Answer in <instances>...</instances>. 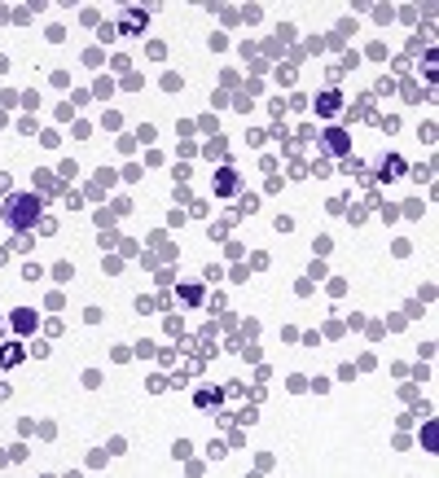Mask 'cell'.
Returning <instances> with one entry per match:
<instances>
[{
  "mask_svg": "<svg viewBox=\"0 0 439 478\" xmlns=\"http://www.w3.org/2000/svg\"><path fill=\"white\" fill-rule=\"evenodd\" d=\"M0 215H5V224L13 233H31L40 224V215H44V202H40V193H9L5 207H0Z\"/></svg>",
  "mask_w": 439,
  "mask_h": 478,
  "instance_id": "1",
  "label": "cell"
},
{
  "mask_svg": "<svg viewBox=\"0 0 439 478\" xmlns=\"http://www.w3.org/2000/svg\"><path fill=\"white\" fill-rule=\"evenodd\" d=\"M321 149H325L329 158H347V149H351L347 132H343V128H325V132H321Z\"/></svg>",
  "mask_w": 439,
  "mask_h": 478,
  "instance_id": "2",
  "label": "cell"
},
{
  "mask_svg": "<svg viewBox=\"0 0 439 478\" xmlns=\"http://www.w3.org/2000/svg\"><path fill=\"white\" fill-rule=\"evenodd\" d=\"M237 189H241V175L233 171L229 163H224V167H220V171H215V185H211V193H215V197H233V193H237Z\"/></svg>",
  "mask_w": 439,
  "mask_h": 478,
  "instance_id": "3",
  "label": "cell"
},
{
  "mask_svg": "<svg viewBox=\"0 0 439 478\" xmlns=\"http://www.w3.org/2000/svg\"><path fill=\"white\" fill-rule=\"evenodd\" d=\"M312 110H316L321 119H338V114H343V92H338V88H325Z\"/></svg>",
  "mask_w": 439,
  "mask_h": 478,
  "instance_id": "4",
  "label": "cell"
},
{
  "mask_svg": "<svg viewBox=\"0 0 439 478\" xmlns=\"http://www.w3.org/2000/svg\"><path fill=\"white\" fill-rule=\"evenodd\" d=\"M145 22H150V13H145V9H128L119 22H114V27H119V35H141V31H145Z\"/></svg>",
  "mask_w": 439,
  "mask_h": 478,
  "instance_id": "5",
  "label": "cell"
},
{
  "mask_svg": "<svg viewBox=\"0 0 439 478\" xmlns=\"http://www.w3.org/2000/svg\"><path fill=\"white\" fill-rule=\"evenodd\" d=\"M27 360V342H0V369H18Z\"/></svg>",
  "mask_w": 439,
  "mask_h": 478,
  "instance_id": "6",
  "label": "cell"
},
{
  "mask_svg": "<svg viewBox=\"0 0 439 478\" xmlns=\"http://www.w3.org/2000/svg\"><path fill=\"white\" fill-rule=\"evenodd\" d=\"M395 175H404V158H400V154H386L382 163H378V180H382V185H391Z\"/></svg>",
  "mask_w": 439,
  "mask_h": 478,
  "instance_id": "7",
  "label": "cell"
},
{
  "mask_svg": "<svg viewBox=\"0 0 439 478\" xmlns=\"http://www.w3.org/2000/svg\"><path fill=\"white\" fill-rule=\"evenodd\" d=\"M9 329H13V334H31V329H35V312H31V307H13Z\"/></svg>",
  "mask_w": 439,
  "mask_h": 478,
  "instance_id": "8",
  "label": "cell"
},
{
  "mask_svg": "<svg viewBox=\"0 0 439 478\" xmlns=\"http://www.w3.org/2000/svg\"><path fill=\"white\" fill-rule=\"evenodd\" d=\"M176 298H180L185 307H202V298H207V290H202V285H180V290H176Z\"/></svg>",
  "mask_w": 439,
  "mask_h": 478,
  "instance_id": "9",
  "label": "cell"
},
{
  "mask_svg": "<svg viewBox=\"0 0 439 478\" xmlns=\"http://www.w3.org/2000/svg\"><path fill=\"white\" fill-rule=\"evenodd\" d=\"M220 404H224V391H207V386L193 391V408H220Z\"/></svg>",
  "mask_w": 439,
  "mask_h": 478,
  "instance_id": "10",
  "label": "cell"
},
{
  "mask_svg": "<svg viewBox=\"0 0 439 478\" xmlns=\"http://www.w3.org/2000/svg\"><path fill=\"white\" fill-rule=\"evenodd\" d=\"M167 386H172V378H163V373H154V378L145 382V391H150V395H163Z\"/></svg>",
  "mask_w": 439,
  "mask_h": 478,
  "instance_id": "11",
  "label": "cell"
},
{
  "mask_svg": "<svg viewBox=\"0 0 439 478\" xmlns=\"http://www.w3.org/2000/svg\"><path fill=\"white\" fill-rule=\"evenodd\" d=\"M97 40L101 44H114V40H119V27H114V22H101V27H97Z\"/></svg>",
  "mask_w": 439,
  "mask_h": 478,
  "instance_id": "12",
  "label": "cell"
},
{
  "mask_svg": "<svg viewBox=\"0 0 439 478\" xmlns=\"http://www.w3.org/2000/svg\"><path fill=\"white\" fill-rule=\"evenodd\" d=\"M259 211V197L255 193H241V202H237V215H255Z\"/></svg>",
  "mask_w": 439,
  "mask_h": 478,
  "instance_id": "13",
  "label": "cell"
},
{
  "mask_svg": "<svg viewBox=\"0 0 439 478\" xmlns=\"http://www.w3.org/2000/svg\"><path fill=\"white\" fill-rule=\"evenodd\" d=\"M70 276H75V263H66V259H62V263H53V281H62V285H66Z\"/></svg>",
  "mask_w": 439,
  "mask_h": 478,
  "instance_id": "14",
  "label": "cell"
},
{
  "mask_svg": "<svg viewBox=\"0 0 439 478\" xmlns=\"http://www.w3.org/2000/svg\"><path fill=\"white\" fill-rule=\"evenodd\" d=\"M53 189H57V180H53L48 171H40V175H35V193H53Z\"/></svg>",
  "mask_w": 439,
  "mask_h": 478,
  "instance_id": "15",
  "label": "cell"
},
{
  "mask_svg": "<svg viewBox=\"0 0 439 478\" xmlns=\"http://www.w3.org/2000/svg\"><path fill=\"white\" fill-rule=\"evenodd\" d=\"M110 70H114V75H128V70H132V57H128V53H114V62H110Z\"/></svg>",
  "mask_w": 439,
  "mask_h": 478,
  "instance_id": "16",
  "label": "cell"
},
{
  "mask_svg": "<svg viewBox=\"0 0 439 478\" xmlns=\"http://www.w3.org/2000/svg\"><path fill=\"white\" fill-rule=\"evenodd\" d=\"M92 92H97L101 101H110V97H114V79H97V84H92Z\"/></svg>",
  "mask_w": 439,
  "mask_h": 478,
  "instance_id": "17",
  "label": "cell"
},
{
  "mask_svg": "<svg viewBox=\"0 0 439 478\" xmlns=\"http://www.w3.org/2000/svg\"><path fill=\"white\" fill-rule=\"evenodd\" d=\"M307 175H334L329 171V158H312V163H307Z\"/></svg>",
  "mask_w": 439,
  "mask_h": 478,
  "instance_id": "18",
  "label": "cell"
},
{
  "mask_svg": "<svg viewBox=\"0 0 439 478\" xmlns=\"http://www.w3.org/2000/svg\"><path fill=\"white\" fill-rule=\"evenodd\" d=\"M400 207H404V215H408V219H422V211H426L422 202H417V197H408V202H400Z\"/></svg>",
  "mask_w": 439,
  "mask_h": 478,
  "instance_id": "19",
  "label": "cell"
},
{
  "mask_svg": "<svg viewBox=\"0 0 439 478\" xmlns=\"http://www.w3.org/2000/svg\"><path fill=\"white\" fill-rule=\"evenodd\" d=\"M57 175H62V180H75V175H79V167H75V158H66V163L57 167Z\"/></svg>",
  "mask_w": 439,
  "mask_h": 478,
  "instance_id": "20",
  "label": "cell"
},
{
  "mask_svg": "<svg viewBox=\"0 0 439 478\" xmlns=\"http://www.w3.org/2000/svg\"><path fill=\"white\" fill-rule=\"evenodd\" d=\"M202 281H207V285H215V281H224V272H220L215 263H207V268H202Z\"/></svg>",
  "mask_w": 439,
  "mask_h": 478,
  "instance_id": "21",
  "label": "cell"
},
{
  "mask_svg": "<svg viewBox=\"0 0 439 478\" xmlns=\"http://www.w3.org/2000/svg\"><path fill=\"white\" fill-rule=\"evenodd\" d=\"M233 417H237V421H241V425H255V421H259V413H255L251 404H246V408H241V413H233Z\"/></svg>",
  "mask_w": 439,
  "mask_h": 478,
  "instance_id": "22",
  "label": "cell"
},
{
  "mask_svg": "<svg viewBox=\"0 0 439 478\" xmlns=\"http://www.w3.org/2000/svg\"><path fill=\"white\" fill-rule=\"evenodd\" d=\"M224 154H229V145H224V141H220V136H215V141L207 145V158H224Z\"/></svg>",
  "mask_w": 439,
  "mask_h": 478,
  "instance_id": "23",
  "label": "cell"
},
{
  "mask_svg": "<svg viewBox=\"0 0 439 478\" xmlns=\"http://www.w3.org/2000/svg\"><path fill=\"white\" fill-rule=\"evenodd\" d=\"M97 246H101V250H114V246H119V237H114V233H110V229H101V237H97Z\"/></svg>",
  "mask_w": 439,
  "mask_h": 478,
  "instance_id": "24",
  "label": "cell"
},
{
  "mask_svg": "<svg viewBox=\"0 0 439 478\" xmlns=\"http://www.w3.org/2000/svg\"><path fill=\"white\" fill-rule=\"evenodd\" d=\"M40 276H44L40 263H27V268H22V281H40Z\"/></svg>",
  "mask_w": 439,
  "mask_h": 478,
  "instance_id": "25",
  "label": "cell"
},
{
  "mask_svg": "<svg viewBox=\"0 0 439 478\" xmlns=\"http://www.w3.org/2000/svg\"><path fill=\"white\" fill-rule=\"evenodd\" d=\"M57 141H62V136H57L53 128H48V132H40V145H44V149H57Z\"/></svg>",
  "mask_w": 439,
  "mask_h": 478,
  "instance_id": "26",
  "label": "cell"
},
{
  "mask_svg": "<svg viewBox=\"0 0 439 478\" xmlns=\"http://www.w3.org/2000/svg\"><path fill=\"white\" fill-rule=\"evenodd\" d=\"M18 106H27V110H40V92H22V97H18Z\"/></svg>",
  "mask_w": 439,
  "mask_h": 478,
  "instance_id": "27",
  "label": "cell"
},
{
  "mask_svg": "<svg viewBox=\"0 0 439 478\" xmlns=\"http://www.w3.org/2000/svg\"><path fill=\"white\" fill-rule=\"evenodd\" d=\"M246 276H251V268H241V263L229 272V281H233V285H246Z\"/></svg>",
  "mask_w": 439,
  "mask_h": 478,
  "instance_id": "28",
  "label": "cell"
},
{
  "mask_svg": "<svg viewBox=\"0 0 439 478\" xmlns=\"http://www.w3.org/2000/svg\"><path fill=\"white\" fill-rule=\"evenodd\" d=\"M163 92H180V75H172V70H167V75H163Z\"/></svg>",
  "mask_w": 439,
  "mask_h": 478,
  "instance_id": "29",
  "label": "cell"
},
{
  "mask_svg": "<svg viewBox=\"0 0 439 478\" xmlns=\"http://www.w3.org/2000/svg\"><path fill=\"white\" fill-rule=\"evenodd\" d=\"M136 136H141V145H154V136H158V132H154L150 123H141V128H136Z\"/></svg>",
  "mask_w": 439,
  "mask_h": 478,
  "instance_id": "30",
  "label": "cell"
},
{
  "mask_svg": "<svg viewBox=\"0 0 439 478\" xmlns=\"http://www.w3.org/2000/svg\"><path fill=\"white\" fill-rule=\"evenodd\" d=\"M189 452H193V447H189V443H185V439H176V447H172V457H176V461H185V457H189Z\"/></svg>",
  "mask_w": 439,
  "mask_h": 478,
  "instance_id": "31",
  "label": "cell"
},
{
  "mask_svg": "<svg viewBox=\"0 0 439 478\" xmlns=\"http://www.w3.org/2000/svg\"><path fill=\"white\" fill-rule=\"evenodd\" d=\"M263 141H268V132H259V128H255V132H246V145H255V149H259Z\"/></svg>",
  "mask_w": 439,
  "mask_h": 478,
  "instance_id": "32",
  "label": "cell"
},
{
  "mask_svg": "<svg viewBox=\"0 0 439 478\" xmlns=\"http://www.w3.org/2000/svg\"><path fill=\"white\" fill-rule=\"evenodd\" d=\"M84 386H88V391H97V386H101V373L88 369V373H84Z\"/></svg>",
  "mask_w": 439,
  "mask_h": 478,
  "instance_id": "33",
  "label": "cell"
},
{
  "mask_svg": "<svg viewBox=\"0 0 439 478\" xmlns=\"http://www.w3.org/2000/svg\"><path fill=\"white\" fill-rule=\"evenodd\" d=\"M430 171H435V167H430V163H426V167L417 163V167H413V180H417V185H422V180H430Z\"/></svg>",
  "mask_w": 439,
  "mask_h": 478,
  "instance_id": "34",
  "label": "cell"
},
{
  "mask_svg": "<svg viewBox=\"0 0 439 478\" xmlns=\"http://www.w3.org/2000/svg\"><path fill=\"white\" fill-rule=\"evenodd\" d=\"M27 356H40L44 360V356H48V342H27Z\"/></svg>",
  "mask_w": 439,
  "mask_h": 478,
  "instance_id": "35",
  "label": "cell"
},
{
  "mask_svg": "<svg viewBox=\"0 0 439 478\" xmlns=\"http://www.w3.org/2000/svg\"><path fill=\"white\" fill-rule=\"evenodd\" d=\"M9 250H18V255H27V250H31V241H27V233H18V237H13V246Z\"/></svg>",
  "mask_w": 439,
  "mask_h": 478,
  "instance_id": "36",
  "label": "cell"
},
{
  "mask_svg": "<svg viewBox=\"0 0 439 478\" xmlns=\"http://www.w3.org/2000/svg\"><path fill=\"white\" fill-rule=\"evenodd\" d=\"M378 128H382V132H395V128H400V119H395V114H386V119L378 114Z\"/></svg>",
  "mask_w": 439,
  "mask_h": 478,
  "instance_id": "37",
  "label": "cell"
},
{
  "mask_svg": "<svg viewBox=\"0 0 439 478\" xmlns=\"http://www.w3.org/2000/svg\"><path fill=\"white\" fill-rule=\"evenodd\" d=\"M277 84L290 88V84H295V70H290V66H281V70H277Z\"/></svg>",
  "mask_w": 439,
  "mask_h": 478,
  "instance_id": "38",
  "label": "cell"
},
{
  "mask_svg": "<svg viewBox=\"0 0 439 478\" xmlns=\"http://www.w3.org/2000/svg\"><path fill=\"white\" fill-rule=\"evenodd\" d=\"M343 207H347L343 197H329V202H325V211H329V215H343Z\"/></svg>",
  "mask_w": 439,
  "mask_h": 478,
  "instance_id": "39",
  "label": "cell"
},
{
  "mask_svg": "<svg viewBox=\"0 0 439 478\" xmlns=\"http://www.w3.org/2000/svg\"><path fill=\"white\" fill-rule=\"evenodd\" d=\"M378 97H386V92H395V79H378V88H373Z\"/></svg>",
  "mask_w": 439,
  "mask_h": 478,
  "instance_id": "40",
  "label": "cell"
},
{
  "mask_svg": "<svg viewBox=\"0 0 439 478\" xmlns=\"http://www.w3.org/2000/svg\"><path fill=\"white\" fill-rule=\"evenodd\" d=\"M233 106H237V110H241V114H246V110H251V106H255V101H251V92H241V97H233Z\"/></svg>",
  "mask_w": 439,
  "mask_h": 478,
  "instance_id": "41",
  "label": "cell"
},
{
  "mask_svg": "<svg viewBox=\"0 0 439 478\" xmlns=\"http://www.w3.org/2000/svg\"><path fill=\"white\" fill-rule=\"evenodd\" d=\"M123 180H128V185H132V180H141V167L128 163V167H123Z\"/></svg>",
  "mask_w": 439,
  "mask_h": 478,
  "instance_id": "42",
  "label": "cell"
},
{
  "mask_svg": "<svg viewBox=\"0 0 439 478\" xmlns=\"http://www.w3.org/2000/svg\"><path fill=\"white\" fill-rule=\"evenodd\" d=\"M180 329H185V325H180V316H167V334L180 338Z\"/></svg>",
  "mask_w": 439,
  "mask_h": 478,
  "instance_id": "43",
  "label": "cell"
},
{
  "mask_svg": "<svg viewBox=\"0 0 439 478\" xmlns=\"http://www.w3.org/2000/svg\"><path fill=\"white\" fill-rule=\"evenodd\" d=\"M136 356H145V360L154 356V342H150V338H141V342H136Z\"/></svg>",
  "mask_w": 439,
  "mask_h": 478,
  "instance_id": "44",
  "label": "cell"
},
{
  "mask_svg": "<svg viewBox=\"0 0 439 478\" xmlns=\"http://www.w3.org/2000/svg\"><path fill=\"white\" fill-rule=\"evenodd\" d=\"M285 386H290V391H295V395H299V391H307V378H299V373H295V378L285 382Z\"/></svg>",
  "mask_w": 439,
  "mask_h": 478,
  "instance_id": "45",
  "label": "cell"
},
{
  "mask_svg": "<svg viewBox=\"0 0 439 478\" xmlns=\"http://www.w3.org/2000/svg\"><path fill=\"white\" fill-rule=\"evenodd\" d=\"M338 66H343V70H351V66H360V53H343V62H338Z\"/></svg>",
  "mask_w": 439,
  "mask_h": 478,
  "instance_id": "46",
  "label": "cell"
},
{
  "mask_svg": "<svg viewBox=\"0 0 439 478\" xmlns=\"http://www.w3.org/2000/svg\"><path fill=\"white\" fill-rule=\"evenodd\" d=\"M285 106H290V110H307V97H303V92H295V97L285 101Z\"/></svg>",
  "mask_w": 439,
  "mask_h": 478,
  "instance_id": "47",
  "label": "cell"
},
{
  "mask_svg": "<svg viewBox=\"0 0 439 478\" xmlns=\"http://www.w3.org/2000/svg\"><path fill=\"white\" fill-rule=\"evenodd\" d=\"M0 193H9V175L0 171Z\"/></svg>",
  "mask_w": 439,
  "mask_h": 478,
  "instance_id": "48",
  "label": "cell"
},
{
  "mask_svg": "<svg viewBox=\"0 0 439 478\" xmlns=\"http://www.w3.org/2000/svg\"><path fill=\"white\" fill-rule=\"evenodd\" d=\"M5 70H9V57H5V53H0V75H5Z\"/></svg>",
  "mask_w": 439,
  "mask_h": 478,
  "instance_id": "49",
  "label": "cell"
},
{
  "mask_svg": "<svg viewBox=\"0 0 439 478\" xmlns=\"http://www.w3.org/2000/svg\"><path fill=\"white\" fill-rule=\"evenodd\" d=\"M5 263H9V250H5V246H0V268H5Z\"/></svg>",
  "mask_w": 439,
  "mask_h": 478,
  "instance_id": "50",
  "label": "cell"
},
{
  "mask_svg": "<svg viewBox=\"0 0 439 478\" xmlns=\"http://www.w3.org/2000/svg\"><path fill=\"white\" fill-rule=\"evenodd\" d=\"M9 395H13V391H9V386H5V382H0V399H9Z\"/></svg>",
  "mask_w": 439,
  "mask_h": 478,
  "instance_id": "51",
  "label": "cell"
},
{
  "mask_svg": "<svg viewBox=\"0 0 439 478\" xmlns=\"http://www.w3.org/2000/svg\"><path fill=\"white\" fill-rule=\"evenodd\" d=\"M5 334H9V325H5V320H0V342H5Z\"/></svg>",
  "mask_w": 439,
  "mask_h": 478,
  "instance_id": "52",
  "label": "cell"
}]
</instances>
